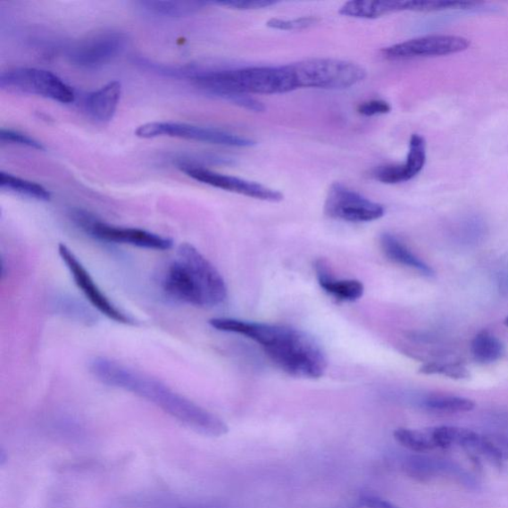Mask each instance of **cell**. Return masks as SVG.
Wrapping results in <instances>:
<instances>
[{"label": "cell", "mask_w": 508, "mask_h": 508, "mask_svg": "<svg viewBox=\"0 0 508 508\" xmlns=\"http://www.w3.org/2000/svg\"><path fill=\"white\" fill-rule=\"evenodd\" d=\"M189 77L203 92L245 110L253 104L249 96L298 90L290 64L200 70Z\"/></svg>", "instance_id": "3"}, {"label": "cell", "mask_w": 508, "mask_h": 508, "mask_svg": "<svg viewBox=\"0 0 508 508\" xmlns=\"http://www.w3.org/2000/svg\"><path fill=\"white\" fill-rule=\"evenodd\" d=\"M423 404L430 412L438 413L470 412L475 408L471 400L452 396H432L427 397Z\"/></svg>", "instance_id": "24"}, {"label": "cell", "mask_w": 508, "mask_h": 508, "mask_svg": "<svg viewBox=\"0 0 508 508\" xmlns=\"http://www.w3.org/2000/svg\"><path fill=\"white\" fill-rule=\"evenodd\" d=\"M0 188L31 200L48 202L51 199L50 192L43 186L5 172L0 173Z\"/></svg>", "instance_id": "21"}, {"label": "cell", "mask_w": 508, "mask_h": 508, "mask_svg": "<svg viewBox=\"0 0 508 508\" xmlns=\"http://www.w3.org/2000/svg\"><path fill=\"white\" fill-rule=\"evenodd\" d=\"M424 373H440L445 374L451 378H463L467 377V371L465 369L460 367V365L452 364H428L421 370Z\"/></svg>", "instance_id": "29"}, {"label": "cell", "mask_w": 508, "mask_h": 508, "mask_svg": "<svg viewBox=\"0 0 508 508\" xmlns=\"http://www.w3.org/2000/svg\"><path fill=\"white\" fill-rule=\"evenodd\" d=\"M390 104L383 100H371L364 102L358 106V112L363 117H374V115L387 114L390 112Z\"/></svg>", "instance_id": "28"}, {"label": "cell", "mask_w": 508, "mask_h": 508, "mask_svg": "<svg viewBox=\"0 0 508 508\" xmlns=\"http://www.w3.org/2000/svg\"><path fill=\"white\" fill-rule=\"evenodd\" d=\"M319 21L316 17H300L296 20L272 19L266 22L267 28L281 31L304 30L312 28Z\"/></svg>", "instance_id": "25"}, {"label": "cell", "mask_w": 508, "mask_h": 508, "mask_svg": "<svg viewBox=\"0 0 508 508\" xmlns=\"http://www.w3.org/2000/svg\"><path fill=\"white\" fill-rule=\"evenodd\" d=\"M3 90L35 95L60 104L75 101V92L63 79L50 71L37 68H19L0 75Z\"/></svg>", "instance_id": "7"}, {"label": "cell", "mask_w": 508, "mask_h": 508, "mask_svg": "<svg viewBox=\"0 0 508 508\" xmlns=\"http://www.w3.org/2000/svg\"><path fill=\"white\" fill-rule=\"evenodd\" d=\"M88 368L104 385L129 391L147 400L196 432L221 437L229 431L228 425L217 415L148 374L103 356L92 360Z\"/></svg>", "instance_id": "2"}, {"label": "cell", "mask_w": 508, "mask_h": 508, "mask_svg": "<svg viewBox=\"0 0 508 508\" xmlns=\"http://www.w3.org/2000/svg\"><path fill=\"white\" fill-rule=\"evenodd\" d=\"M0 139L2 141L12 142L15 145H21L22 146H29L34 149L43 150L44 147L38 141L31 138L29 136L23 135V133L10 129L0 130Z\"/></svg>", "instance_id": "27"}, {"label": "cell", "mask_w": 508, "mask_h": 508, "mask_svg": "<svg viewBox=\"0 0 508 508\" xmlns=\"http://www.w3.org/2000/svg\"><path fill=\"white\" fill-rule=\"evenodd\" d=\"M72 220L85 233L102 242L129 245L154 251H168L173 246L172 239L159 236L151 231L135 229L115 227L97 220L83 210H74Z\"/></svg>", "instance_id": "6"}, {"label": "cell", "mask_w": 508, "mask_h": 508, "mask_svg": "<svg viewBox=\"0 0 508 508\" xmlns=\"http://www.w3.org/2000/svg\"><path fill=\"white\" fill-rule=\"evenodd\" d=\"M209 324L218 331L249 338L289 376L315 379L322 378L327 371L328 360L322 346L299 329L233 318H213Z\"/></svg>", "instance_id": "1"}, {"label": "cell", "mask_w": 508, "mask_h": 508, "mask_svg": "<svg viewBox=\"0 0 508 508\" xmlns=\"http://www.w3.org/2000/svg\"><path fill=\"white\" fill-rule=\"evenodd\" d=\"M395 439L409 451L426 454L438 450L433 428L426 429H407L399 428L395 431Z\"/></svg>", "instance_id": "20"}, {"label": "cell", "mask_w": 508, "mask_h": 508, "mask_svg": "<svg viewBox=\"0 0 508 508\" xmlns=\"http://www.w3.org/2000/svg\"><path fill=\"white\" fill-rule=\"evenodd\" d=\"M181 171L192 179L231 193L246 196L248 198L271 203L283 201V194L257 182L242 178L221 174L209 169L189 163H180Z\"/></svg>", "instance_id": "13"}, {"label": "cell", "mask_w": 508, "mask_h": 508, "mask_svg": "<svg viewBox=\"0 0 508 508\" xmlns=\"http://www.w3.org/2000/svg\"><path fill=\"white\" fill-rule=\"evenodd\" d=\"M297 88L340 91L360 84L367 70L352 61L313 58L290 64Z\"/></svg>", "instance_id": "5"}, {"label": "cell", "mask_w": 508, "mask_h": 508, "mask_svg": "<svg viewBox=\"0 0 508 508\" xmlns=\"http://www.w3.org/2000/svg\"><path fill=\"white\" fill-rule=\"evenodd\" d=\"M405 12L404 2H371V0H358V2L346 3L338 11L344 16L354 17L362 20H377L383 15L394 12Z\"/></svg>", "instance_id": "19"}, {"label": "cell", "mask_w": 508, "mask_h": 508, "mask_svg": "<svg viewBox=\"0 0 508 508\" xmlns=\"http://www.w3.org/2000/svg\"><path fill=\"white\" fill-rule=\"evenodd\" d=\"M316 278L320 287L329 296L341 302H354L362 297L364 293L363 284L355 279H337L329 270L328 264L319 260L314 265Z\"/></svg>", "instance_id": "16"}, {"label": "cell", "mask_w": 508, "mask_h": 508, "mask_svg": "<svg viewBox=\"0 0 508 508\" xmlns=\"http://www.w3.org/2000/svg\"><path fill=\"white\" fill-rule=\"evenodd\" d=\"M220 6L233 8L237 11H254L262 8L270 7L278 3L272 0H227V2L210 3Z\"/></svg>", "instance_id": "26"}, {"label": "cell", "mask_w": 508, "mask_h": 508, "mask_svg": "<svg viewBox=\"0 0 508 508\" xmlns=\"http://www.w3.org/2000/svg\"><path fill=\"white\" fill-rule=\"evenodd\" d=\"M136 136L146 139L159 137H176L239 148L253 147L256 145L253 139L234 135V133L179 122L156 121L142 124L137 129Z\"/></svg>", "instance_id": "8"}, {"label": "cell", "mask_w": 508, "mask_h": 508, "mask_svg": "<svg viewBox=\"0 0 508 508\" xmlns=\"http://www.w3.org/2000/svg\"><path fill=\"white\" fill-rule=\"evenodd\" d=\"M159 285L169 299L194 307H218L228 298L225 279L190 244L178 247L174 260L160 274Z\"/></svg>", "instance_id": "4"}, {"label": "cell", "mask_w": 508, "mask_h": 508, "mask_svg": "<svg viewBox=\"0 0 508 508\" xmlns=\"http://www.w3.org/2000/svg\"><path fill=\"white\" fill-rule=\"evenodd\" d=\"M470 46L469 39L454 35H429L382 49V55L389 60L445 56L466 51Z\"/></svg>", "instance_id": "12"}, {"label": "cell", "mask_w": 508, "mask_h": 508, "mask_svg": "<svg viewBox=\"0 0 508 508\" xmlns=\"http://www.w3.org/2000/svg\"><path fill=\"white\" fill-rule=\"evenodd\" d=\"M425 163L426 141L421 135H412L406 162L377 167L372 171V177L383 184L404 183L421 173Z\"/></svg>", "instance_id": "14"}, {"label": "cell", "mask_w": 508, "mask_h": 508, "mask_svg": "<svg viewBox=\"0 0 508 508\" xmlns=\"http://www.w3.org/2000/svg\"><path fill=\"white\" fill-rule=\"evenodd\" d=\"M405 471L409 476L421 480L436 478H465L466 472L449 460L427 456H412L405 462Z\"/></svg>", "instance_id": "15"}, {"label": "cell", "mask_w": 508, "mask_h": 508, "mask_svg": "<svg viewBox=\"0 0 508 508\" xmlns=\"http://www.w3.org/2000/svg\"><path fill=\"white\" fill-rule=\"evenodd\" d=\"M382 204L363 197L341 183L329 187L325 202L329 218L350 222H370L385 216Z\"/></svg>", "instance_id": "9"}, {"label": "cell", "mask_w": 508, "mask_h": 508, "mask_svg": "<svg viewBox=\"0 0 508 508\" xmlns=\"http://www.w3.org/2000/svg\"><path fill=\"white\" fill-rule=\"evenodd\" d=\"M122 93L121 84L112 81L100 90L88 94L86 108L90 117L99 122L110 121L117 112Z\"/></svg>", "instance_id": "17"}, {"label": "cell", "mask_w": 508, "mask_h": 508, "mask_svg": "<svg viewBox=\"0 0 508 508\" xmlns=\"http://www.w3.org/2000/svg\"><path fill=\"white\" fill-rule=\"evenodd\" d=\"M210 4L203 2H141L149 13L165 17H184L198 12Z\"/></svg>", "instance_id": "23"}, {"label": "cell", "mask_w": 508, "mask_h": 508, "mask_svg": "<svg viewBox=\"0 0 508 508\" xmlns=\"http://www.w3.org/2000/svg\"><path fill=\"white\" fill-rule=\"evenodd\" d=\"M471 351L477 362L492 363L502 358L504 347L495 335L483 331L479 333L472 340Z\"/></svg>", "instance_id": "22"}, {"label": "cell", "mask_w": 508, "mask_h": 508, "mask_svg": "<svg viewBox=\"0 0 508 508\" xmlns=\"http://www.w3.org/2000/svg\"><path fill=\"white\" fill-rule=\"evenodd\" d=\"M380 246L383 253L391 262L409 267L426 276H431L434 273L429 265L410 251L396 236L383 234L380 237Z\"/></svg>", "instance_id": "18"}, {"label": "cell", "mask_w": 508, "mask_h": 508, "mask_svg": "<svg viewBox=\"0 0 508 508\" xmlns=\"http://www.w3.org/2000/svg\"><path fill=\"white\" fill-rule=\"evenodd\" d=\"M505 324L508 326V317L505 320Z\"/></svg>", "instance_id": "31"}, {"label": "cell", "mask_w": 508, "mask_h": 508, "mask_svg": "<svg viewBox=\"0 0 508 508\" xmlns=\"http://www.w3.org/2000/svg\"><path fill=\"white\" fill-rule=\"evenodd\" d=\"M58 252L61 260L66 264L71 276H72L77 287L82 291L94 308L106 318L114 321V322L123 325H135V321L115 306L102 289L97 287L91 274L88 273L82 262L78 260V257L67 246L63 244L59 245Z\"/></svg>", "instance_id": "10"}, {"label": "cell", "mask_w": 508, "mask_h": 508, "mask_svg": "<svg viewBox=\"0 0 508 508\" xmlns=\"http://www.w3.org/2000/svg\"><path fill=\"white\" fill-rule=\"evenodd\" d=\"M361 504L367 508H399L386 499L373 495L362 496Z\"/></svg>", "instance_id": "30"}, {"label": "cell", "mask_w": 508, "mask_h": 508, "mask_svg": "<svg viewBox=\"0 0 508 508\" xmlns=\"http://www.w3.org/2000/svg\"><path fill=\"white\" fill-rule=\"evenodd\" d=\"M128 38L121 32H104L76 44L69 53L71 63L95 70L111 63L126 49Z\"/></svg>", "instance_id": "11"}]
</instances>
